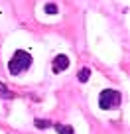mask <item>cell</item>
Returning <instances> with one entry per match:
<instances>
[{
  "mask_svg": "<svg viewBox=\"0 0 130 134\" xmlns=\"http://www.w3.org/2000/svg\"><path fill=\"white\" fill-rule=\"evenodd\" d=\"M59 134H73V128L71 126H65V124H51Z\"/></svg>",
  "mask_w": 130,
  "mask_h": 134,
  "instance_id": "277c9868",
  "label": "cell"
},
{
  "mask_svg": "<svg viewBox=\"0 0 130 134\" xmlns=\"http://www.w3.org/2000/svg\"><path fill=\"white\" fill-rule=\"evenodd\" d=\"M43 10H46L47 14H55V12H57V6H55L53 2H49V4H46V8H43Z\"/></svg>",
  "mask_w": 130,
  "mask_h": 134,
  "instance_id": "8992f818",
  "label": "cell"
},
{
  "mask_svg": "<svg viewBox=\"0 0 130 134\" xmlns=\"http://www.w3.org/2000/svg\"><path fill=\"white\" fill-rule=\"evenodd\" d=\"M69 67V57L65 53H59L57 57L53 59V71L55 73H61V71H65Z\"/></svg>",
  "mask_w": 130,
  "mask_h": 134,
  "instance_id": "3957f363",
  "label": "cell"
},
{
  "mask_svg": "<svg viewBox=\"0 0 130 134\" xmlns=\"http://www.w3.org/2000/svg\"><path fill=\"white\" fill-rule=\"evenodd\" d=\"M122 103V95L120 91H114V89H105L101 91L99 95V107L103 110H112V109H118Z\"/></svg>",
  "mask_w": 130,
  "mask_h": 134,
  "instance_id": "7a4b0ae2",
  "label": "cell"
},
{
  "mask_svg": "<svg viewBox=\"0 0 130 134\" xmlns=\"http://www.w3.org/2000/svg\"><path fill=\"white\" fill-rule=\"evenodd\" d=\"M36 126H38V128H49L51 122H47V120H36Z\"/></svg>",
  "mask_w": 130,
  "mask_h": 134,
  "instance_id": "52a82bcc",
  "label": "cell"
},
{
  "mask_svg": "<svg viewBox=\"0 0 130 134\" xmlns=\"http://www.w3.org/2000/svg\"><path fill=\"white\" fill-rule=\"evenodd\" d=\"M89 77H91V71H89L87 67H85V69H81V71L77 73V79H79L81 83H87V81H89Z\"/></svg>",
  "mask_w": 130,
  "mask_h": 134,
  "instance_id": "5b68a950",
  "label": "cell"
},
{
  "mask_svg": "<svg viewBox=\"0 0 130 134\" xmlns=\"http://www.w3.org/2000/svg\"><path fill=\"white\" fill-rule=\"evenodd\" d=\"M32 65V55L28 51L20 49L12 55V59L8 61V71L10 75H22L24 71H28V67Z\"/></svg>",
  "mask_w": 130,
  "mask_h": 134,
  "instance_id": "6da1fadb",
  "label": "cell"
}]
</instances>
